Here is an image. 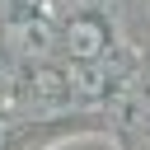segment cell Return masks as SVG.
Returning <instances> with one entry per match:
<instances>
[{"instance_id":"obj_2","label":"cell","mask_w":150,"mask_h":150,"mask_svg":"<svg viewBox=\"0 0 150 150\" xmlns=\"http://www.w3.org/2000/svg\"><path fill=\"white\" fill-rule=\"evenodd\" d=\"M33 84H38V94H42V98H56V94L66 89V75H56V70H42Z\"/></svg>"},{"instance_id":"obj_1","label":"cell","mask_w":150,"mask_h":150,"mask_svg":"<svg viewBox=\"0 0 150 150\" xmlns=\"http://www.w3.org/2000/svg\"><path fill=\"white\" fill-rule=\"evenodd\" d=\"M103 47H108V28L98 19H70L66 23V52L75 61H94V56H103Z\"/></svg>"}]
</instances>
